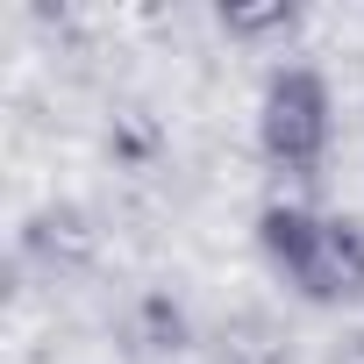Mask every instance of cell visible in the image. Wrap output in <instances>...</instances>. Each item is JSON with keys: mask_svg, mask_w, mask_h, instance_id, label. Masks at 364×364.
Wrapping results in <instances>:
<instances>
[{"mask_svg": "<svg viewBox=\"0 0 364 364\" xmlns=\"http://www.w3.org/2000/svg\"><path fill=\"white\" fill-rule=\"evenodd\" d=\"M257 250L307 307H364V222L314 200H264Z\"/></svg>", "mask_w": 364, "mask_h": 364, "instance_id": "1", "label": "cell"}, {"mask_svg": "<svg viewBox=\"0 0 364 364\" xmlns=\"http://www.w3.org/2000/svg\"><path fill=\"white\" fill-rule=\"evenodd\" d=\"M336 143V100H328V79L314 65H279L257 93V150L272 171H293V178H314L321 157Z\"/></svg>", "mask_w": 364, "mask_h": 364, "instance_id": "2", "label": "cell"}, {"mask_svg": "<svg viewBox=\"0 0 364 364\" xmlns=\"http://www.w3.org/2000/svg\"><path fill=\"white\" fill-rule=\"evenodd\" d=\"M328 364H364V328H350V336L336 343V357H328Z\"/></svg>", "mask_w": 364, "mask_h": 364, "instance_id": "6", "label": "cell"}, {"mask_svg": "<svg viewBox=\"0 0 364 364\" xmlns=\"http://www.w3.org/2000/svg\"><path fill=\"white\" fill-rule=\"evenodd\" d=\"M15 250H22V264H36V272H50V279H72V272H86V264L100 257V229H93L86 208L50 200V208H36V215L22 222Z\"/></svg>", "mask_w": 364, "mask_h": 364, "instance_id": "3", "label": "cell"}, {"mask_svg": "<svg viewBox=\"0 0 364 364\" xmlns=\"http://www.w3.org/2000/svg\"><path fill=\"white\" fill-rule=\"evenodd\" d=\"M215 22H222L229 43H272V36L300 29V8H293V0H272V8H222Z\"/></svg>", "mask_w": 364, "mask_h": 364, "instance_id": "4", "label": "cell"}, {"mask_svg": "<svg viewBox=\"0 0 364 364\" xmlns=\"http://www.w3.org/2000/svg\"><path fill=\"white\" fill-rule=\"evenodd\" d=\"M136 321H150V336H143V350H186V314H178L164 293H150L143 307H136Z\"/></svg>", "mask_w": 364, "mask_h": 364, "instance_id": "5", "label": "cell"}]
</instances>
